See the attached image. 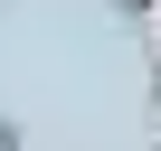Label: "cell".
<instances>
[{
    "instance_id": "4",
    "label": "cell",
    "mask_w": 161,
    "mask_h": 151,
    "mask_svg": "<svg viewBox=\"0 0 161 151\" xmlns=\"http://www.w3.org/2000/svg\"><path fill=\"white\" fill-rule=\"evenodd\" d=\"M152 19H161V10H152Z\"/></svg>"
},
{
    "instance_id": "2",
    "label": "cell",
    "mask_w": 161,
    "mask_h": 151,
    "mask_svg": "<svg viewBox=\"0 0 161 151\" xmlns=\"http://www.w3.org/2000/svg\"><path fill=\"white\" fill-rule=\"evenodd\" d=\"M0 151H29V142H19V123H10V113H0Z\"/></svg>"
},
{
    "instance_id": "3",
    "label": "cell",
    "mask_w": 161,
    "mask_h": 151,
    "mask_svg": "<svg viewBox=\"0 0 161 151\" xmlns=\"http://www.w3.org/2000/svg\"><path fill=\"white\" fill-rule=\"evenodd\" d=\"M142 95H152V113H161V66H152V85H142Z\"/></svg>"
},
{
    "instance_id": "1",
    "label": "cell",
    "mask_w": 161,
    "mask_h": 151,
    "mask_svg": "<svg viewBox=\"0 0 161 151\" xmlns=\"http://www.w3.org/2000/svg\"><path fill=\"white\" fill-rule=\"evenodd\" d=\"M114 10H123V19H152V10H161V0H114Z\"/></svg>"
}]
</instances>
